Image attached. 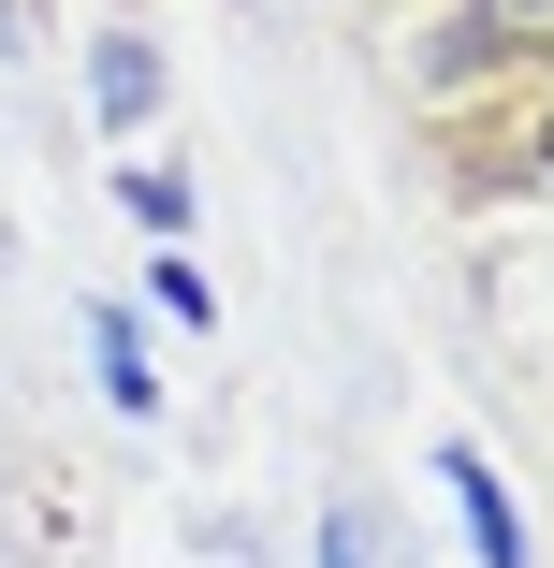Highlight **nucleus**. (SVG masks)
Instances as JSON below:
<instances>
[{"label":"nucleus","instance_id":"0eeeda50","mask_svg":"<svg viewBox=\"0 0 554 568\" xmlns=\"http://www.w3.org/2000/svg\"><path fill=\"white\" fill-rule=\"evenodd\" d=\"M540 146H554V132H540Z\"/></svg>","mask_w":554,"mask_h":568},{"label":"nucleus","instance_id":"f03ea898","mask_svg":"<svg viewBox=\"0 0 554 568\" xmlns=\"http://www.w3.org/2000/svg\"><path fill=\"white\" fill-rule=\"evenodd\" d=\"M496 44H554V0H467V59Z\"/></svg>","mask_w":554,"mask_h":568},{"label":"nucleus","instance_id":"7ed1b4c3","mask_svg":"<svg viewBox=\"0 0 554 568\" xmlns=\"http://www.w3.org/2000/svg\"><path fill=\"white\" fill-rule=\"evenodd\" d=\"M88 365H102V394H118V408H147V351H132V321H88Z\"/></svg>","mask_w":554,"mask_h":568},{"label":"nucleus","instance_id":"423d86ee","mask_svg":"<svg viewBox=\"0 0 554 568\" xmlns=\"http://www.w3.org/2000/svg\"><path fill=\"white\" fill-rule=\"evenodd\" d=\"M0 44H16V0H0Z\"/></svg>","mask_w":554,"mask_h":568},{"label":"nucleus","instance_id":"20e7f679","mask_svg":"<svg viewBox=\"0 0 554 568\" xmlns=\"http://www.w3.org/2000/svg\"><path fill=\"white\" fill-rule=\"evenodd\" d=\"M147 88H161L147 44H102V118H147Z\"/></svg>","mask_w":554,"mask_h":568},{"label":"nucleus","instance_id":"39448f33","mask_svg":"<svg viewBox=\"0 0 554 568\" xmlns=\"http://www.w3.org/2000/svg\"><path fill=\"white\" fill-rule=\"evenodd\" d=\"M321 568H365V539H351V525H336V539H321Z\"/></svg>","mask_w":554,"mask_h":568},{"label":"nucleus","instance_id":"f257e3e1","mask_svg":"<svg viewBox=\"0 0 554 568\" xmlns=\"http://www.w3.org/2000/svg\"><path fill=\"white\" fill-rule=\"evenodd\" d=\"M437 481L467 496V539H482V568H525V525H511V496H496V467H482V452H437Z\"/></svg>","mask_w":554,"mask_h":568}]
</instances>
